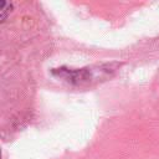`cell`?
<instances>
[{
  "instance_id": "cell-1",
  "label": "cell",
  "mask_w": 159,
  "mask_h": 159,
  "mask_svg": "<svg viewBox=\"0 0 159 159\" xmlns=\"http://www.w3.org/2000/svg\"><path fill=\"white\" fill-rule=\"evenodd\" d=\"M52 73L61 78H65L67 82H70L72 84H78V86L87 84L97 78V70H94L92 67L78 68V70L61 67V68H53Z\"/></svg>"
},
{
  "instance_id": "cell-2",
  "label": "cell",
  "mask_w": 159,
  "mask_h": 159,
  "mask_svg": "<svg viewBox=\"0 0 159 159\" xmlns=\"http://www.w3.org/2000/svg\"><path fill=\"white\" fill-rule=\"evenodd\" d=\"M12 7V5L7 1H1L0 4V20L1 21H5V19L7 17L9 12H10V9Z\"/></svg>"
}]
</instances>
